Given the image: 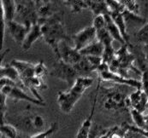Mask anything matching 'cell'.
<instances>
[{
	"instance_id": "6da1fadb",
	"label": "cell",
	"mask_w": 148,
	"mask_h": 138,
	"mask_svg": "<svg viewBox=\"0 0 148 138\" xmlns=\"http://www.w3.org/2000/svg\"><path fill=\"white\" fill-rule=\"evenodd\" d=\"M99 90V97L106 109L120 113L130 112L129 96L126 85L113 84V85L106 87L100 84Z\"/></svg>"
},
{
	"instance_id": "7a4b0ae2",
	"label": "cell",
	"mask_w": 148,
	"mask_h": 138,
	"mask_svg": "<svg viewBox=\"0 0 148 138\" xmlns=\"http://www.w3.org/2000/svg\"><path fill=\"white\" fill-rule=\"evenodd\" d=\"M38 24L41 27L44 40L58 56L59 44L62 41L68 40L64 20L61 16L56 13L47 19H39Z\"/></svg>"
},
{
	"instance_id": "3957f363",
	"label": "cell",
	"mask_w": 148,
	"mask_h": 138,
	"mask_svg": "<svg viewBox=\"0 0 148 138\" xmlns=\"http://www.w3.org/2000/svg\"><path fill=\"white\" fill-rule=\"evenodd\" d=\"M94 79L92 77H80L66 91H59L58 103L60 110L64 114H70L77 101L84 95L85 91L92 86Z\"/></svg>"
},
{
	"instance_id": "277c9868",
	"label": "cell",
	"mask_w": 148,
	"mask_h": 138,
	"mask_svg": "<svg viewBox=\"0 0 148 138\" xmlns=\"http://www.w3.org/2000/svg\"><path fill=\"white\" fill-rule=\"evenodd\" d=\"M7 123L14 125L21 133L29 135V137L42 133L49 129L46 128V122L42 115L30 112L16 116L14 119L10 118V122Z\"/></svg>"
},
{
	"instance_id": "5b68a950",
	"label": "cell",
	"mask_w": 148,
	"mask_h": 138,
	"mask_svg": "<svg viewBox=\"0 0 148 138\" xmlns=\"http://www.w3.org/2000/svg\"><path fill=\"white\" fill-rule=\"evenodd\" d=\"M110 70L126 79H131L129 73L134 72L141 76V72L135 66V56L129 50L128 44H125L116 50V58L109 66Z\"/></svg>"
},
{
	"instance_id": "8992f818",
	"label": "cell",
	"mask_w": 148,
	"mask_h": 138,
	"mask_svg": "<svg viewBox=\"0 0 148 138\" xmlns=\"http://www.w3.org/2000/svg\"><path fill=\"white\" fill-rule=\"evenodd\" d=\"M99 82H111L113 84L126 85L128 87L135 88L136 90H141V81L134 79H126L117 73H115L110 70L109 66L106 63H102L97 70Z\"/></svg>"
},
{
	"instance_id": "52a82bcc",
	"label": "cell",
	"mask_w": 148,
	"mask_h": 138,
	"mask_svg": "<svg viewBox=\"0 0 148 138\" xmlns=\"http://www.w3.org/2000/svg\"><path fill=\"white\" fill-rule=\"evenodd\" d=\"M51 75L66 82L69 87H71L80 77H82L75 66L69 65L60 60L52 66Z\"/></svg>"
},
{
	"instance_id": "ba28073f",
	"label": "cell",
	"mask_w": 148,
	"mask_h": 138,
	"mask_svg": "<svg viewBox=\"0 0 148 138\" xmlns=\"http://www.w3.org/2000/svg\"><path fill=\"white\" fill-rule=\"evenodd\" d=\"M1 93L5 95L8 98L12 99L16 101H28L30 103H33L37 106H41L45 107V102L41 101L35 97H32L28 96L24 90H22L20 87L17 86H10V85H5L1 87Z\"/></svg>"
},
{
	"instance_id": "9c48e42d",
	"label": "cell",
	"mask_w": 148,
	"mask_h": 138,
	"mask_svg": "<svg viewBox=\"0 0 148 138\" xmlns=\"http://www.w3.org/2000/svg\"><path fill=\"white\" fill-rule=\"evenodd\" d=\"M71 39L73 40L74 48L81 51L82 49L88 46L90 44L97 40V33L96 30L93 27V26H89L81 30L79 33L74 34L71 37Z\"/></svg>"
},
{
	"instance_id": "30bf717a",
	"label": "cell",
	"mask_w": 148,
	"mask_h": 138,
	"mask_svg": "<svg viewBox=\"0 0 148 138\" xmlns=\"http://www.w3.org/2000/svg\"><path fill=\"white\" fill-rule=\"evenodd\" d=\"M83 56L80 53V51L76 50L74 47H71L68 44L67 41H62L58 46V58L64 62L75 66L81 60Z\"/></svg>"
},
{
	"instance_id": "8fae6325",
	"label": "cell",
	"mask_w": 148,
	"mask_h": 138,
	"mask_svg": "<svg viewBox=\"0 0 148 138\" xmlns=\"http://www.w3.org/2000/svg\"><path fill=\"white\" fill-rule=\"evenodd\" d=\"M10 65L13 66L17 70L20 75L21 81L25 87L36 76L35 75V64H33L31 62L25 61L13 60L11 61Z\"/></svg>"
},
{
	"instance_id": "7c38bea8",
	"label": "cell",
	"mask_w": 148,
	"mask_h": 138,
	"mask_svg": "<svg viewBox=\"0 0 148 138\" xmlns=\"http://www.w3.org/2000/svg\"><path fill=\"white\" fill-rule=\"evenodd\" d=\"M100 84H101V83L99 82L98 86L95 90V93H94V98H93L92 105L91 113H90L89 116L85 119L82 126L80 127V129L77 132V135H76V138H90V134H91V131H92V117H93L94 110L96 107V103H97V99H98L99 92Z\"/></svg>"
},
{
	"instance_id": "4fadbf2b",
	"label": "cell",
	"mask_w": 148,
	"mask_h": 138,
	"mask_svg": "<svg viewBox=\"0 0 148 138\" xmlns=\"http://www.w3.org/2000/svg\"><path fill=\"white\" fill-rule=\"evenodd\" d=\"M6 29L16 43L22 44L30 29L24 24L16 20H12L6 23Z\"/></svg>"
},
{
	"instance_id": "5bb4252c",
	"label": "cell",
	"mask_w": 148,
	"mask_h": 138,
	"mask_svg": "<svg viewBox=\"0 0 148 138\" xmlns=\"http://www.w3.org/2000/svg\"><path fill=\"white\" fill-rule=\"evenodd\" d=\"M130 108H133L141 114L147 110L148 97L142 90H137L129 95Z\"/></svg>"
},
{
	"instance_id": "9a60e30c",
	"label": "cell",
	"mask_w": 148,
	"mask_h": 138,
	"mask_svg": "<svg viewBox=\"0 0 148 138\" xmlns=\"http://www.w3.org/2000/svg\"><path fill=\"white\" fill-rule=\"evenodd\" d=\"M0 73H1V79L2 78H7V79H10L12 81H14L15 83H16L22 90H27L26 87L23 85L22 82L20 79V75L17 72V70L11 66L10 64H1V69H0Z\"/></svg>"
},
{
	"instance_id": "2e32d148",
	"label": "cell",
	"mask_w": 148,
	"mask_h": 138,
	"mask_svg": "<svg viewBox=\"0 0 148 138\" xmlns=\"http://www.w3.org/2000/svg\"><path fill=\"white\" fill-rule=\"evenodd\" d=\"M1 10H2V17L4 18L5 22H10L14 20V16L16 14L17 4L16 1L12 0H5L0 2Z\"/></svg>"
},
{
	"instance_id": "e0dca14e",
	"label": "cell",
	"mask_w": 148,
	"mask_h": 138,
	"mask_svg": "<svg viewBox=\"0 0 148 138\" xmlns=\"http://www.w3.org/2000/svg\"><path fill=\"white\" fill-rule=\"evenodd\" d=\"M105 50V46L104 44L97 39L96 41L92 42L88 46L82 49L80 53L83 56H98V57H102Z\"/></svg>"
},
{
	"instance_id": "ac0fdd59",
	"label": "cell",
	"mask_w": 148,
	"mask_h": 138,
	"mask_svg": "<svg viewBox=\"0 0 148 138\" xmlns=\"http://www.w3.org/2000/svg\"><path fill=\"white\" fill-rule=\"evenodd\" d=\"M40 38H43L42 31H41V27L40 25L37 24L35 26H34L31 30L29 31V33H27L26 39L24 40L23 44H21L22 49L24 50H27L31 48V46L33 45V44L39 39Z\"/></svg>"
},
{
	"instance_id": "d6986e66",
	"label": "cell",
	"mask_w": 148,
	"mask_h": 138,
	"mask_svg": "<svg viewBox=\"0 0 148 138\" xmlns=\"http://www.w3.org/2000/svg\"><path fill=\"white\" fill-rule=\"evenodd\" d=\"M106 18V28L108 31V33H110V35L112 37V39L117 42H119L122 45L125 44L126 42L124 41L120 30L118 29V27H116V25L115 24V22L113 21L112 18L110 17V15L105 16Z\"/></svg>"
},
{
	"instance_id": "ffe728a7",
	"label": "cell",
	"mask_w": 148,
	"mask_h": 138,
	"mask_svg": "<svg viewBox=\"0 0 148 138\" xmlns=\"http://www.w3.org/2000/svg\"><path fill=\"white\" fill-rule=\"evenodd\" d=\"M88 3H89V9L92 10L94 17L98 16H107L110 14L106 1H102V0L88 1Z\"/></svg>"
},
{
	"instance_id": "44dd1931",
	"label": "cell",
	"mask_w": 148,
	"mask_h": 138,
	"mask_svg": "<svg viewBox=\"0 0 148 138\" xmlns=\"http://www.w3.org/2000/svg\"><path fill=\"white\" fill-rule=\"evenodd\" d=\"M110 16L112 18L113 21L115 22V24L116 25V27H118V29L120 30L121 34H122L124 41L126 42V44H130L129 43V36L127 33V26H126V23H125L123 14H121V13H110Z\"/></svg>"
},
{
	"instance_id": "7402d4cb",
	"label": "cell",
	"mask_w": 148,
	"mask_h": 138,
	"mask_svg": "<svg viewBox=\"0 0 148 138\" xmlns=\"http://www.w3.org/2000/svg\"><path fill=\"white\" fill-rule=\"evenodd\" d=\"M35 6L39 19H47L56 14L51 8L48 2L35 1Z\"/></svg>"
},
{
	"instance_id": "603a6c76",
	"label": "cell",
	"mask_w": 148,
	"mask_h": 138,
	"mask_svg": "<svg viewBox=\"0 0 148 138\" xmlns=\"http://www.w3.org/2000/svg\"><path fill=\"white\" fill-rule=\"evenodd\" d=\"M64 3L70 8V10L72 13H79L82 10L89 9V3L88 1H75V0H69V1H64Z\"/></svg>"
},
{
	"instance_id": "cb8c5ba5",
	"label": "cell",
	"mask_w": 148,
	"mask_h": 138,
	"mask_svg": "<svg viewBox=\"0 0 148 138\" xmlns=\"http://www.w3.org/2000/svg\"><path fill=\"white\" fill-rule=\"evenodd\" d=\"M123 18H124L127 27L128 24H144L146 22L145 18H142V17L139 16L138 15L134 14L127 10L123 13Z\"/></svg>"
},
{
	"instance_id": "d4e9b609",
	"label": "cell",
	"mask_w": 148,
	"mask_h": 138,
	"mask_svg": "<svg viewBox=\"0 0 148 138\" xmlns=\"http://www.w3.org/2000/svg\"><path fill=\"white\" fill-rule=\"evenodd\" d=\"M134 37L139 44L146 45L148 44V23L143 26L135 34Z\"/></svg>"
},
{
	"instance_id": "484cf974",
	"label": "cell",
	"mask_w": 148,
	"mask_h": 138,
	"mask_svg": "<svg viewBox=\"0 0 148 138\" xmlns=\"http://www.w3.org/2000/svg\"><path fill=\"white\" fill-rule=\"evenodd\" d=\"M107 4L110 9V13H121L123 14L126 9L125 6L123 4L122 1H116V0H107Z\"/></svg>"
},
{
	"instance_id": "4316f807",
	"label": "cell",
	"mask_w": 148,
	"mask_h": 138,
	"mask_svg": "<svg viewBox=\"0 0 148 138\" xmlns=\"http://www.w3.org/2000/svg\"><path fill=\"white\" fill-rule=\"evenodd\" d=\"M122 3L125 6V9L134 13V14H136L138 15L139 13V4L136 1H134V0H122Z\"/></svg>"
},
{
	"instance_id": "83f0119b",
	"label": "cell",
	"mask_w": 148,
	"mask_h": 138,
	"mask_svg": "<svg viewBox=\"0 0 148 138\" xmlns=\"http://www.w3.org/2000/svg\"><path fill=\"white\" fill-rule=\"evenodd\" d=\"M48 73V70L43 61H40L35 64V75L40 79H45V77Z\"/></svg>"
},
{
	"instance_id": "f1b7e54d",
	"label": "cell",
	"mask_w": 148,
	"mask_h": 138,
	"mask_svg": "<svg viewBox=\"0 0 148 138\" xmlns=\"http://www.w3.org/2000/svg\"><path fill=\"white\" fill-rule=\"evenodd\" d=\"M92 26L95 28V30L106 27V18L105 16H98L93 18Z\"/></svg>"
},
{
	"instance_id": "f546056e",
	"label": "cell",
	"mask_w": 148,
	"mask_h": 138,
	"mask_svg": "<svg viewBox=\"0 0 148 138\" xmlns=\"http://www.w3.org/2000/svg\"><path fill=\"white\" fill-rule=\"evenodd\" d=\"M7 97L1 93V117H2V124L4 123L5 114L7 113Z\"/></svg>"
},
{
	"instance_id": "4dcf8cb0",
	"label": "cell",
	"mask_w": 148,
	"mask_h": 138,
	"mask_svg": "<svg viewBox=\"0 0 148 138\" xmlns=\"http://www.w3.org/2000/svg\"><path fill=\"white\" fill-rule=\"evenodd\" d=\"M141 84H142V87L141 90L147 94V96L148 97V68L144 70L141 73Z\"/></svg>"
},
{
	"instance_id": "1f68e13d",
	"label": "cell",
	"mask_w": 148,
	"mask_h": 138,
	"mask_svg": "<svg viewBox=\"0 0 148 138\" xmlns=\"http://www.w3.org/2000/svg\"><path fill=\"white\" fill-rule=\"evenodd\" d=\"M96 138H110V130H101Z\"/></svg>"
},
{
	"instance_id": "d6a6232c",
	"label": "cell",
	"mask_w": 148,
	"mask_h": 138,
	"mask_svg": "<svg viewBox=\"0 0 148 138\" xmlns=\"http://www.w3.org/2000/svg\"><path fill=\"white\" fill-rule=\"evenodd\" d=\"M143 51H144V54L146 56V59H147V62L148 66V44L146 45H143Z\"/></svg>"
},
{
	"instance_id": "836d02e7",
	"label": "cell",
	"mask_w": 148,
	"mask_h": 138,
	"mask_svg": "<svg viewBox=\"0 0 148 138\" xmlns=\"http://www.w3.org/2000/svg\"><path fill=\"white\" fill-rule=\"evenodd\" d=\"M1 138H6V137H3V136H2V135H1Z\"/></svg>"
}]
</instances>
